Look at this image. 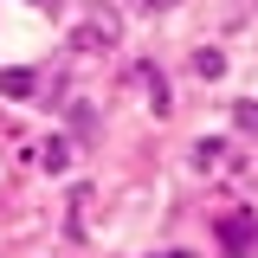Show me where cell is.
Returning <instances> with one entry per match:
<instances>
[{
	"label": "cell",
	"mask_w": 258,
	"mask_h": 258,
	"mask_svg": "<svg viewBox=\"0 0 258 258\" xmlns=\"http://www.w3.org/2000/svg\"><path fill=\"white\" fill-rule=\"evenodd\" d=\"M116 39H123V20H116V13H91L84 26L71 32V52H84V58H97V52H110Z\"/></svg>",
	"instance_id": "6da1fadb"
},
{
	"label": "cell",
	"mask_w": 258,
	"mask_h": 258,
	"mask_svg": "<svg viewBox=\"0 0 258 258\" xmlns=\"http://www.w3.org/2000/svg\"><path fill=\"white\" fill-rule=\"evenodd\" d=\"M252 239H258V207H239V213H226V220H220L226 258H252Z\"/></svg>",
	"instance_id": "7a4b0ae2"
},
{
	"label": "cell",
	"mask_w": 258,
	"mask_h": 258,
	"mask_svg": "<svg viewBox=\"0 0 258 258\" xmlns=\"http://www.w3.org/2000/svg\"><path fill=\"white\" fill-rule=\"evenodd\" d=\"M129 78H136V91L149 97V110H155V116H168V110H174V97H168V78H161L155 64H136Z\"/></svg>",
	"instance_id": "3957f363"
},
{
	"label": "cell",
	"mask_w": 258,
	"mask_h": 258,
	"mask_svg": "<svg viewBox=\"0 0 258 258\" xmlns=\"http://www.w3.org/2000/svg\"><path fill=\"white\" fill-rule=\"evenodd\" d=\"M194 168H200V174L226 168V142H207V136H200V142H194Z\"/></svg>",
	"instance_id": "277c9868"
},
{
	"label": "cell",
	"mask_w": 258,
	"mask_h": 258,
	"mask_svg": "<svg viewBox=\"0 0 258 258\" xmlns=\"http://www.w3.org/2000/svg\"><path fill=\"white\" fill-rule=\"evenodd\" d=\"M194 78H207V84H213V78H226V58L213 52V45H200V52H194Z\"/></svg>",
	"instance_id": "5b68a950"
},
{
	"label": "cell",
	"mask_w": 258,
	"mask_h": 258,
	"mask_svg": "<svg viewBox=\"0 0 258 258\" xmlns=\"http://www.w3.org/2000/svg\"><path fill=\"white\" fill-rule=\"evenodd\" d=\"M91 207H97L91 187H78V194H71V232H91Z\"/></svg>",
	"instance_id": "8992f818"
},
{
	"label": "cell",
	"mask_w": 258,
	"mask_h": 258,
	"mask_svg": "<svg viewBox=\"0 0 258 258\" xmlns=\"http://www.w3.org/2000/svg\"><path fill=\"white\" fill-rule=\"evenodd\" d=\"M0 91H7V97H32L39 78H32V71H0Z\"/></svg>",
	"instance_id": "52a82bcc"
},
{
	"label": "cell",
	"mask_w": 258,
	"mask_h": 258,
	"mask_svg": "<svg viewBox=\"0 0 258 258\" xmlns=\"http://www.w3.org/2000/svg\"><path fill=\"white\" fill-rule=\"evenodd\" d=\"M64 161H71V149H64V142H45V149H39V168H52V174H58Z\"/></svg>",
	"instance_id": "ba28073f"
},
{
	"label": "cell",
	"mask_w": 258,
	"mask_h": 258,
	"mask_svg": "<svg viewBox=\"0 0 258 258\" xmlns=\"http://www.w3.org/2000/svg\"><path fill=\"white\" fill-rule=\"evenodd\" d=\"M232 116H239V129H258V103H239Z\"/></svg>",
	"instance_id": "9c48e42d"
},
{
	"label": "cell",
	"mask_w": 258,
	"mask_h": 258,
	"mask_svg": "<svg viewBox=\"0 0 258 258\" xmlns=\"http://www.w3.org/2000/svg\"><path fill=\"white\" fill-rule=\"evenodd\" d=\"M174 0H136V13H168Z\"/></svg>",
	"instance_id": "30bf717a"
},
{
	"label": "cell",
	"mask_w": 258,
	"mask_h": 258,
	"mask_svg": "<svg viewBox=\"0 0 258 258\" xmlns=\"http://www.w3.org/2000/svg\"><path fill=\"white\" fill-rule=\"evenodd\" d=\"M39 7H45V0H39Z\"/></svg>",
	"instance_id": "8fae6325"
}]
</instances>
